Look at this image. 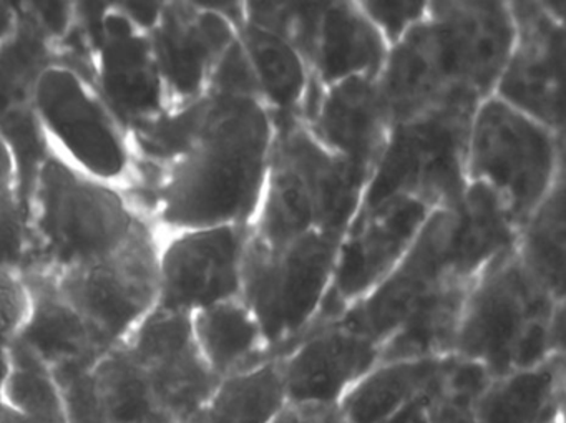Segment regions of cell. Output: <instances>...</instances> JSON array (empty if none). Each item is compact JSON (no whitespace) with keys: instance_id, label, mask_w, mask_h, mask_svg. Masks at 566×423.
<instances>
[{"instance_id":"6da1fadb","label":"cell","mask_w":566,"mask_h":423,"mask_svg":"<svg viewBox=\"0 0 566 423\" xmlns=\"http://www.w3.org/2000/svg\"><path fill=\"white\" fill-rule=\"evenodd\" d=\"M210 115L190 150L161 178L157 233L251 226L270 167L276 125L260 97L208 88Z\"/></svg>"},{"instance_id":"7a4b0ae2","label":"cell","mask_w":566,"mask_h":423,"mask_svg":"<svg viewBox=\"0 0 566 423\" xmlns=\"http://www.w3.org/2000/svg\"><path fill=\"white\" fill-rule=\"evenodd\" d=\"M513 39L509 2H429L426 19L389 49L377 78L394 120L455 95L490 97Z\"/></svg>"},{"instance_id":"3957f363","label":"cell","mask_w":566,"mask_h":423,"mask_svg":"<svg viewBox=\"0 0 566 423\" xmlns=\"http://www.w3.org/2000/svg\"><path fill=\"white\" fill-rule=\"evenodd\" d=\"M147 220L120 188L94 180L52 151L28 208V244L19 269L57 277L124 250Z\"/></svg>"},{"instance_id":"277c9868","label":"cell","mask_w":566,"mask_h":423,"mask_svg":"<svg viewBox=\"0 0 566 423\" xmlns=\"http://www.w3.org/2000/svg\"><path fill=\"white\" fill-rule=\"evenodd\" d=\"M453 356L492 377L565 356V299L552 296L513 247L470 283Z\"/></svg>"},{"instance_id":"5b68a950","label":"cell","mask_w":566,"mask_h":423,"mask_svg":"<svg viewBox=\"0 0 566 423\" xmlns=\"http://www.w3.org/2000/svg\"><path fill=\"white\" fill-rule=\"evenodd\" d=\"M273 150L251 234L268 246L319 233L343 240L367 177L321 147L301 120L274 121Z\"/></svg>"},{"instance_id":"8992f818","label":"cell","mask_w":566,"mask_h":423,"mask_svg":"<svg viewBox=\"0 0 566 423\" xmlns=\"http://www.w3.org/2000/svg\"><path fill=\"white\" fill-rule=\"evenodd\" d=\"M479 104L455 95L394 121L356 218L396 200L420 201L430 210L455 207L469 184L467 144Z\"/></svg>"},{"instance_id":"52a82bcc","label":"cell","mask_w":566,"mask_h":423,"mask_svg":"<svg viewBox=\"0 0 566 423\" xmlns=\"http://www.w3.org/2000/svg\"><path fill=\"white\" fill-rule=\"evenodd\" d=\"M339 237L311 233L277 246L253 234L244 253L240 299L256 317L271 357L316 322L333 284Z\"/></svg>"},{"instance_id":"ba28073f","label":"cell","mask_w":566,"mask_h":423,"mask_svg":"<svg viewBox=\"0 0 566 423\" xmlns=\"http://www.w3.org/2000/svg\"><path fill=\"white\" fill-rule=\"evenodd\" d=\"M563 175L565 134L493 95L476 105L467 144V180L500 197L518 226Z\"/></svg>"},{"instance_id":"9c48e42d","label":"cell","mask_w":566,"mask_h":423,"mask_svg":"<svg viewBox=\"0 0 566 423\" xmlns=\"http://www.w3.org/2000/svg\"><path fill=\"white\" fill-rule=\"evenodd\" d=\"M34 110L52 151L94 180L125 190L134 155L124 128L87 81L54 65L39 82Z\"/></svg>"},{"instance_id":"30bf717a","label":"cell","mask_w":566,"mask_h":423,"mask_svg":"<svg viewBox=\"0 0 566 423\" xmlns=\"http://www.w3.org/2000/svg\"><path fill=\"white\" fill-rule=\"evenodd\" d=\"M158 250L150 223L114 256L54 277L102 349L122 346L157 307Z\"/></svg>"},{"instance_id":"8fae6325","label":"cell","mask_w":566,"mask_h":423,"mask_svg":"<svg viewBox=\"0 0 566 423\" xmlns=\"http://www.w3.org/2000/svg\"><path fill=\"white\" fill-rule=\"evenodd\" d=\"M94 49V88L125 134L167 110L150 38L117 4H75Z\"/></svg>"},{"instance_id":"7c38bea8","label":"cell","mask_w":566,"mask_h":423,"mask_svg":"<svg viewBox=\"0 0 566 423\" xmlns=\"http://www.w3.org/2000/svg\"><path fill=\"white\" fill-rule=\"evenodd\" d=\"M515 39L493 97L565 134L566 2H509Z\"/></svg>"},{"instance_id":"4fadbf2b","label":"cell","mask_w":566,"mask_h":423,"mask_svg":"<svg viewBox=\"0 0 566 423\" xmlns=\"http://www.w3.org/2000/svg\"><path fill=\"white\" fill-rule=\"evenodd\" d=\"M251 226L191 228L160 236L158 309L191 314L241 294Z\"/></svg>"},{"instance_id":"5bb4252c","label":"cell","mask_w":566,"mask_h":423,"mask_svg":"<svg viewBox=\"0 0 566 423\" xmlns=\"http://www.w3.org/2000/svg\"><path fill=\"white\" fill-rule=\"evenodd\" d=\"M432 211L420 201L396 200L357 216L340 240L333 284L313 327L373 293L406 256Z\"/></svg>"},{"instance_id":"9a60e30c","label":"cell","mask_w":566,"mask_h":423,"mask_svg":"<svg viewBox=\"0 0 566 423\" xmlns=\"http://www.w3.org/2000/svg\"><path fill=\"white\" fill-rule=\"evenodd\" d=\"M452 218V208L432 211L392 273L334 320L363 334L380 349L427 297L453 279Z\"/></svg>"},{"instance_id":"2e32d148","label":"cell","mask_w":566,"mask_h":423,"mask_svg":"<svg viewBox=\"0 0 566 423\" xmlns=\"http://www.w3.org/2000/svg\"><path fill=\"white\" fill-rule=\"evenodd\" d=\"M148 38L171 108L207 94L214 71L238 41V29L205 2H164Z\"/></svg>"},{"instance_id":"e0dca14e","label":"cell","mask_w":566,"mask_h":423,"mask_svg":"<svg viewBox=\"0 0 566 423\" xmlns=\"http://www.w3.org/2000/svg\"><path fill=\"white\" fill-rule=\"evenodd\" d=\"M124 346L177 423L203 409L220 382L198 350L188 314L155 307Z\"/></svg>"},{"instance_id":"ac0fdd59","label":"cell","mask_w":566,"mask_h":423,"mask_svg":"<svg viewBox=\"0 0 566 423\" xmlns=\"http://www.w3.org/2000/svg\"><path fill=\"white\" fill-rule=\"evenodd\" d=\"M301 124L311 137L369 180L394 117L374 77H353L324 88H310Z\"/></svg>"},{"instance_id":"d6986e66","label":"cell","mask_w":566,"mask_h":423,"mask_svg":"<svg viewBox=\"0 0 566 423\" xmlns=\"http://www.w3.org/2000/svg\"><path fill=\"white\" fill-rule=\"evenodd\" d=\"M276 357L287 400L316 403H339L380 360L377 343L336 320L307 330Z\"/></svg>"},{"instance_id":"ffe728a7","label":"cell","mask_w":566,"mask_h":423,"mask_svg":"<svg viewBox=\"0 0 566 423\" xmlns=\"http://www.w3.org/2000/svg\"><path fill=\"white\" fill-rule=\"evenodd\" d=\"M389 45L359 2H321L319 18L306 65L311 88H324L353 77L377 78Z\"/></svg>"},{"instance_id":"44dd1931","label":"cell","mask_w":566,"mask_h":423,"mask_svg":"<svg viewBox=\"0 0 566 423\" xmlns=\"http://www.w3.org/2000/svg\"><path fill=\"white\" fill-rule=\"evenodd\" d=\"M21 273L31 290L32 309L15 343L34 353L51 370L101 359L107 350L98 346L82 317L64 299L54 277Z\"/></svg>"},{"instance_id":"7402d4cb","label":"cell","mask_w":566,"mask_h":423,"mask_svg":"<svg viewBox=\"0 0 566 423\" xmlns=\"http://www.w3.org/2000/svg\"><path fill=\"white\" fill-rule=\"evenodd\" d=\"M565 356L492 377L479 396L475 423H565Z\"/></svg>"},{"instance_id":"603a6c76","label":"cell","mask_w":566,"mask_h":423,"mask_svg":"<svg viewBox=\"0 0 566 423\" xmlns=\"http://www.w3.org/2000/svg\"><path fill=\"white\" fill-rule=\"evenodd\" d=\"M450 261L457 279L472 281L515 247L520 226L490 188L469 181L452 208Z\"/></svg>"},{"instance_id":"cb8c5ba5","label":"cell","mask_w":566,"mask_h":423,"mask_svg":"<svg viewBox=\"0 0 566 423\" xmlns=\"http://www.w3.org/2000/svg\"><path fill=\"white\" fill-rule=\"evenodd\" d=\"M238 41L273 120H301L311 88L303 55L286 39L247 21L238 29Z\"/></svg>"},{"instance_id":"d4e9b609","label":"cell","mask_w":566,"mask_h":423,"mask_svg":"<svg viewBox=\"0 0 566 423\" xmlns=\"http://www.w3.org/2000/svg\"><path fill=\"white\" fill-rule=\"evenodd\" d=\"M190 319L198 350L220 380L271 357L256 317L240 297L197 310Z\"/></svg>"},{"instance_id":"484cf974","label":"cell","mask_w":566,"mask_h":423,"mask_svg":"<svg viewBox=\"0 0 566 423\" xmlns=\"http://www.w3.org/2000/svg\"><path fill=\"white\" fill-rule=\"evenodd\" d=\"M449 357L376 363L339 402L347 422L386 423L436 385Z\"/></svg>"},{"instance_id":"4316f807","label":"cell","mask_w":566,"mask_h":423,"mask_svg":"<svg viewBox=\"0 0 566 423\" xmlns=\"http://www.w3.org/2000/svg\"><path fill=\"white\" fill-rule=\"evenodd\" d=\"M472 281L449 279L380 346L379 362L453 356L467 290Z\"/></svg>"},{"instance_id":"83f0119b","label":"cell","mask_w":566,"mask_h":423,"mask_svg":"<svg viewBox=\"0 0 566 423\" xmlns=\"http://www.w3.org/2000/svg\"><path fill=\"white\" fill-rule=\"evenodd\" d=\"M18 18L0 42V118L34 105L39 82L57 65V47L32 18L24 2L15 4Z\"/></svg>"},{"instance_id":"f1b7e54d","label":"cell","mask_w":566,"mask_h":423,"mask_svg":"<svg viewBox=\"0 0 566 423\" xmlns=\"http://www.w3.org/2000/svg\"><path fill=\"white\" fill-rule=\"evenodd\" d=\"M565 175L520 226L515 254L525 269L556 299H565Z\"/></svg>"},{"instance_id":"f546056e","label":"cell","mask_w":566,"mask_h":423,"mask_svg":"<svg viewBox=\"0 0 566 423\" xmlns=\"http://www.w3.org/2000/svg\"><path fill=\"white\" fill-rule=\"evenodd\" d=\"M286 402L280 359L270 357L221 379L201 410L211 423H270Z\"/></svg>"},{"instance_id":"4dcf8cb0","label":"cell","mask_w":566,"mask_h":423,"mask_svg":"<svg viewBox=\"0 0 566 423\" xmlns=\"http://www.w3.org/2000/svg\"><path fill=\"white\" fill-rule=\"evenodd\" d=\"M92 376L107 423H177L124 343L107 350L92 366Z\"/></svg>"},{"instance_id":"1f68e13d","label":"cell","mask_w":566,"mask_h":423,"mask_svg":"<svg viewBox=\"0 0 566 423\" xmlns=\"http://www.w3.org/2000/svg\"><path fill=\"white\" fill-rule=\"evenodd\" d=\"M8 353L11 372L2 392V403L32 423H67L61 389L52 370L19 343H14Z\"/></svg>"},{"instance_id":"d6a6232c","label":"cell","mask_w":566,"mask_h":423,"mask_svg":"<svg viewBox=\"0 0 566 423\" xmlns=\"http://www.w3.org/2000/svg\"><path fill=\"white\" fill-rule=\"evenodd\" d=\"M490 380L489 370L479 363L450 356L430 390L432 423H475L476 402Z\"/></svg>"},{"instance_id":"836d02e7","label":"cell","mask_w":566,"mask_h":423,"mask_svg":"<svg viewBox=\"0 0 566 423\" xmlns=\"http://www.w3.org/2000/svg\"><path fill=\"white\" fill-rule=\"evenodd\" d=\"M0 138L14 161L19 188L28 210L39 171L52 155L51 144L35 115L34 105L0 118Z\"/></svg>"},{"instance_id":"e575fe53","label":"cell","mask_w":566,"mask_h":423,"mask_svg":"<svg viewBox=\"0 0 566 423\" xmlns=\"http://www.w3.org/2000/svg\"><path fill=\"white\" fill-rule=\"evenodd\" d=\"M28 244V210L14 161L0 138V267H21Z\"/></svg>"},{"instance_id":"d590c367","label":"cell","mask_w":566,"mask_h":423,"mask_svg":"<svg viewBox=\"0 0 566 423\" xmlns=\"http://www.w3.org/2000/svg\"><path fill=\"white\" fill-rule=\"evenodd\" d=\"M32 297L18 267H0V350L8 352L31 316Z\"/></svg>"},{"instance_id":"8d00e7d4","label":"cell","mask_w":566,"mask_h":423,"mask_svg":"<svg viewBox=\"0 0 566 423\" xmlns=\"http://www.w3.org/2000/svg\"><path fill=\"white\" fill-rule=\"evenodd\" d=\"M364 14L376 25L389 49L396 45L410 29L422 22L429 2H359Z\"/></svg>"},{"instance_id":"74e56055","label":"cell","mask_w":566,"mask_h":423,"mask_svg":"<svg viewBox=\"0 0 566 423\" xmlns=\"http://www.w3.org/2000/svg\"><path fill=\"white\" fill-rule=\"evenodd\" d=\"M55 47L64 41L75 22L74 2H24Z\"/></svg>"},{"instance_id":"f35d334b","label":"cell","mask_w":566,"mask_h":423,"mask_svg":"<svg viewBox=\"0 0 566 423\" xmlns=\"http://www.w3.org/2000/svg\"><path fill=\"white\" fill-rule=\"evenodd\" d=\"M270 423H349L339 403L287 400Z\"/></svg>"},{"instance_id":"ab89813d","label":"cell","mask_w":566,"mask_h":423,"mask_svg":"<svg viewBox=\"0 0 566 423\" xmlns=\"http://www.w3.org/2000/svg\"><path fill=\"white\" fill-rule=\"evenodd\" d=\"M117 8L138 31L150 34L160 19L164 2H122Z\"/></svg>"},{"instance_id":"60d3db41","label":"cell","mask_w":566,"mask_h":423,"mask_svg":"<svg viewBox=\"0 0 566 423\" xmlns=\"http://www.w3.org/2000/svg\"><path fill=\"white\" fill-rule=\"evenodd\" d=\"M430 390L426 395L419 396V399L410 402L409 405L403 406L400 412H397L386 423H432V416H430Z\"/></svg>"},{"instance_id":"b9f144b4","label":"cell","mask_w":566,"mask_h":423,"mask_svg":"<svg viewBox=\"0 0 566 423\" xmlns=\"http://www.w3.org/2000/svg\"><path fill=\"white\" fill-rule=\"evenodd\" d=\"M15 18H18L15 4L0 2V42L4 41L6 35L14 28Z\"/></svg>"},{"instance_id":"7bdbcfd3","label":"cell","mask_w":566,"mask_h":423,"mask_svg":"<svg viewBox=\"0 0 566 423\" xmlns=\"http://www.w3.org/2000/svg\"><path fill=\"white\" fill-rule=\"evenodd\" d=\"M9 372H11V360H9V353L0 350V402H2V392H4Z\"/></svg>"},{"instance_id":"ee69618b","label":"cell","mask_w":566,"mask_h":423,"mask_svg":"<svg viewBox=\"0 0 566 423\" xmlns=\"http://www.w3.org/2000/svg\"><path fill=\"white\" fill-rule=\"evenodd\" d=\"M0 423H32L29 420L22 419L18 413L11 412L8 406L4 405V410H2V415H0Z\"/></svg>"},{"instance_id":"f6af8a7d","label":"cell","mask_w":566,"mask_h":423,"mask_svg":"<svg viewBox=\"0 0 566 423\" xmlns=\"http://www.w3.org/2000/svg\"><path fill=\"white\" fill-rule=\"evenodd\" d=\"M178 423H211L208 416L205 415L203 410H198L193 415L187 416V419L180 420Z\"/></svg>"},{"instance_id":"bcb514c9","label":"cell","mask_w":566,"mask_h":423,"mask_svg":"<svg viewBox=\"0 0 566 423\" xmlns=\"http://www.w3.org/2000/svg\"><path fill=\"white\" fill-rule=\"evenodd\" d=\"M2 410H4V403L0 402V415H2Z\"/></svg>"}]
</instances>
